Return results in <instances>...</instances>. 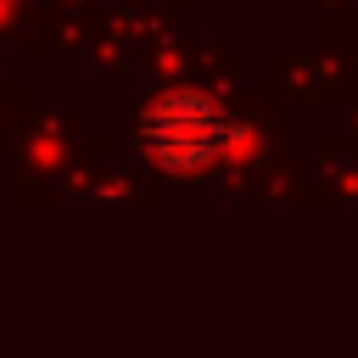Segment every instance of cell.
<instances>
[{
	"mask_svg": "<svg viewBox=\"0 0 358 358\" xmlns=\"http://www.w3.org/2000/svg\"><path fill=\"white\" fill-rule=\"evenodd\" d=\"M140 140H145V151H151L162 168L190 173V168H207V162H218V157L229 151L235 123L224 117L218 101H207V95H196V90H179V95H162V101L145 112Z\"/></svg>",
	"mask_w": 358,
	"mask_h": 358,
	"instance_id": "6da1fadb",
	"label": "cell"
}]
</instances>
